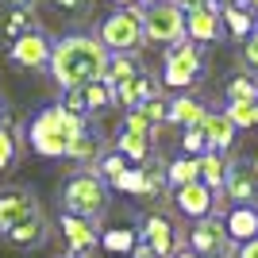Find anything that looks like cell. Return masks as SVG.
Returning <instances> with one entry per match:
<instances>
[{"label":"cell","mask_w":258,"mask_h":258,"mask_svg":"<svg viewBox=\"0 0 258 258\" xmlns=\"http://www.w3.org/2000/svg\"><path fill=\"white\" fill-rule=\"evenodd\" d=\"M173 258H201V254H193V250L185 247V250H177V254H173Z\"/></svg>","instance_id":"f6af8a7d"},{"label":"cell","mask_w":258,"mask_h":258,"mask_svg":"<svg viewBox=\"0 0 258 258\" xmlns=\"http://www.w3.org/2000/svg\"><path fill=\"white\" fill-rule=\"evenodd\" d=\"M139 74H147L139 54H108V66H104V85L108 89L123 85V81H131V77H139Z\"/></svg>","instance_id":"603a6c76"},{"label":"cell","mask_w":258,"mask_h":258,"mask_svg":"<svg viewBox=\"0 0 258 258\" xmlns=\"http://www.w3.org/2000/svg\"><path fill=\"white\" fill-rule=\"evenodd\" d=\"M50 50H54V39L43 31V27L23 31L20 39L8 43V58L20 66V70H43V66L50 62Z\"/></svg>","instance_id":"8fae6325"},{"label":"cell","mask_w":258,"mask_h":258,"mask_svg":"<svg viewBox=\"0 0 258 258\" xmlns=\"http://www.w3.org/2000/svg\"><path fill=\"white\" fill-rule=\"evenodd\" d=\"M112 104V89L104 85V81H89V85L74 89V93H66V104L70 112H77V116H93V112H104V108Z\"/></svg>","instance_id":"2e32d148"},{"label":"cell","mask_w":258,"mask_h":258,"mask_svg":"<svg viewBox=\"0 0 258 258\" xmlns=\"http://www.w3.org/2000/svg\"><path fill=\"white\" fill-rule=\"evenodd\" d=\"M224 97H227V100H243V104H258V77H250V74H235L231 81H227Z\"/></svg>","instance_id":"f1b7e54d"},{"label":"cell","mask_w":258,"mask_h":258,"mask_svg":"<svg viewBox=\"0 0 258 258\" xmlns=\"http://www.w3.org/2000/svg\"><path fill=\"white\" fill-rule=\"evenodd\" d=\"M254 27H258V16H254Z\"/></svg>","instance_id":"681fc988"},{"label":"cell","mask_w":258,"mask_h":258,"mask_svg":"<svg viewBox=\"0 0 258 258\" xmlns=\"http://www.w3.org/2000/svg\"><path fill=\"white\" fill-rule=\"evenodd\" d=\"M143 170V197H158L166 189V162H147Z\"/></svg>","instance_id":"1f68e13d"},{"label":"cell","mask_w":258,"mask_h":258,"mask_svg":"<svg viewBox=\"0 0 258 258\" xmlns=\"http://www.w3.org/2000/svg\"><path fill=\"white\" fill-rule=\"evenodd\" d=\"M108 189H119V193H127V197H143V170L139 166H127Z\"/></svg>","instance_id":"d6a6232c"},{"label":"cell","mask_w":258,"mask_h":258,"mask_svg":"<svg viewBox=\"0 0 258 258\" xmlns=\"http://www.w3.org/2000/svg\"><path fill=\"white\" fill-rule=\"evenodd\" d=\"M143 108V116L151 119L154 127H158V123H166V100L162 97H154V100H147V104H139Z\"/></svg>","instance_id":"8d00e7d4"},{"label":"cell","mask_w":258,"mask_h":258,"mask_svg":"<svg viewBox=\"0 0 258 258\" xmlns=\"http://www.w3.org/2000/svg\"><path fill=\"white\" fill-rule=\"evenodd\" d=\"M158 77L154 74H139V77H131V81H123V85L112 89V104H123V112H131V108H139L147 104V100L158 97Z\"/></svg>","instance_id":"e0dca14e"},{"label":"cell","mask_w":258,"mask_h":258,"mask_svg":"<svg viewBox=\"0 0 258 258\" xmlns=\"http://www.w3.org/2000/svg\"><path fill=\"white\" fill-rule=\"evenodd\" d=\"M185 39V12L173 0H158V4H143V43H162L173 46Z\"/></svg>","instance_id":"8992f818"},{"label":"cell","mask_w":258,"mask_h":258,"mask_svg":"<svg viewBox=\"0 0 258 258\" xmlns=\"http://www.w3.org/2000/svg\"><path fill=\"white\" fill-rule=\"evenodd\" d=\"M100 154H104V139H100V131H93V127H85L74 143H70V147H66V158H70V162H81L77 170H89Z\"/></svg>","instance_id":"7402d4cb"},{"label":"cell","mask_w":258,"mask_h":258,"mask_svg":"<svg viewBox=\"0 0 258 258\" xmlns=\"http://www.w3.org/2000/svg\"><path fill=\"white\" fill-rule=\"evenodd\" d=\"M147 4H158V0H147Z\"/></svg>","instance_id":"7dc6e473"},{"label":"cell","mask_w":258,"mask_h":258,"mask_svg":"<svg viewBox=\"0 0 258 258\" xmlns=\"http://www.w3.org/2000/svg\"><path fill=\"white\" fill-rule=\"evenodd\" d=\"M205 100L193 97V93H177V97L166 100V123H173V127H197L201 119H205Z\"/></svg>","instance_id":"d6986e66"},{"label":"cell","mask_w":258,"mask_h":258,"mask_svg":"<svg viewBox=\"0 0 258 258\" xmlns=\"http://www.w3.org/2000/svg\"><path fill=\"white\" fill-rule=\"evenodd\" d=\"M0 4H8V8H27V12H31L39 0H0Z\"/></svg>","instance_id":"ab89813d"},{"label":"cell","mask_w":258,"mask_h":258,"mask_svg":"<svg viewBox=\"0 0 258 258\" xmlns=\"http://www.w3.org/2000/svg\"><path fill=\"white\" fill-rule=\"evenodd\" d=\"M97 39L108 54H139V46H143V4L139 8L108 12L104 20H100Z\"/></svg>","instance_id":"5b68a950"},{"label":"cell","mask_w":258,"mask_h":258,"mask_svg":"<svg viewBox=\"0 0 258 258\" xmlns=\"http://www.w3.org/2000/svg\"><path fill=\"white\" fill-rule=\"evenodd\" d=\"M108 205H112V197H108V185L97 177V170H74L62 181V212L100 224Z\"/></svg>","instance_id":"3957f363"},{"label":"cell","mask_w":258,"mask_h":258,"mask_svg":"<svg viewBox=\"0 0 258 258\" xmlns=\"http://www.w3.org/2000/svg\"><path fill=\"white\" fill-rule=\"evenodd\" d=\"M135 243H139V231L135 227H104L100 231V250H108V254H116V258H131V250H135Z\"/></svg>","instance_id":"cb8c5ba5"},{"label":"cell","mask_w":258,"mask_h":258,"mask_svg":"<svg viewBox=\"0 0 258 258\" xmlns=\"http://www.w3.org/2000/svg\"><path fill=\"white\" fill-rule=\"evenodd\" d=\"M46 235H50V227H46L43 216H35V220H27V224L12 227V231H4V243L16 250H39L46 243Z\"/></svg>","instance_id":"44dd1931"},{"label":"cell","mask_w":258,"mask_h":258,"mask_svg":"<svg viewBox=\"0 0 258 258\" xmlns=\"http://www.w3.org/2000/svg\"><path fill=\"white\" fill-rule=\"evenodd\" d=\"M0 112H4V100H0Z\"/></svg>","instance_id":"c3c4849f"},{"label":"cell","mask_w":258,"mask_h":258,"mask_svg":"<svg viewBox=\"0 0 258 258\" xmlns=\"http://www.w3.org/2000/svg\"><path fill=\"white\" fill-rule=\"evenodd\" d=\"M197 127H201V135H205V143H208L212 154H227L231 147H235L239 131L231 127V119H227L224 112H205V119H201Z\"/></svg>","instance_id":"ac0fdd59"},{"label":"cell","mask_w":258,"mask_h":258,"mask_svg":"<svg viewBox=\"0 0 258 258\" xmlns=\"http://www.w3.org/2000/svg\"><path fill=\"white\" fill-rule=\"evenodd\" d=\"M220 197H224V205H258V158L250 154L227 158Z\"/></svg>","instance_id":"ba28073f"},{"label":"cell","mask_w":258,"mask_h":258,"mask_svg":"<svg viewBox=\"0 0 258 258\" xmlns=\"http://www.w3.org/2000/svg\"><path fill=\"white\" fill-rule=\"evenodd\" d=\"M35 216H43L39 201H35L31 189H23V185H8V189H0V235L12 231V227L27 224Z\"/></svg>","instance_id":"30bf717a"},{"label":"cell","mask_w":258,"mask_h":258,"mask_svg":"<svg viewBox=\"0 0 258 258\" xmlns=\"http://www.w3.org/2000/svg\"><path fill=\"white\" fill-rule=\"evenodd\" d=\"M243 8H247V12H258V0H243Z\"/></svg>","instance_id":"bcb514c9"},{"label":"cell","mask_w":258,"mask_h":258,"mask_svg":"<svg viewBox=\"0 0 258 258\" xmlns=\"http://www.w3.org/2000/svg\"><path fill=\"white\" fill-rule=\"evenodd\" d=\"M85 127H89L85 116H77V112H70V108H62V104H50L31 119L27 139H31L35 154H43V158H66V147Z\"/></svg>","instance_id":"7a4b0ae2"},{"label":"cell","mask_w":258,"mask_h":258,"mask_svg":"<svg viewBox=\"0 0 258 258\" xmlns=\"http://www.w3.org/2000/svg\"><path fill=\"white\" fill-rule=\"evenodd\" d=\"M119 127H123V131H135V135H151V139H154V131H158L151 119L143 116V108H131V112H123Z\"/></svg>","instance_id":"836d02e7"},{"label":"cell","mask_w":258,"mask_h":258,"mask_svg":"<svg viewBox=\"0 0 258 258\" xmlns=\"http://www.w3.org/2000/svg\"><path fill=\"white\" fill-rule=\"evenodd\" d=\"M173 208H177V216H185V220H208V216H220L224 212V197L208 193L201 181H189L181 185V189H173Z\"/></svg>","instance_id":"9c48e42d"},{"label":"cell","mask_w":258,"mask_h":258,"mask_svg":"<svg viewBox=\"0 0 258 258\" xmlns=\"http://www.w3.org/2000/svg\"><path fill=\"white\" fill-rule=\"evenodd\" d=\"M205 74H208L205 46L181 39V43L166 46V62H162V81H158V85L173 89V93H189L197 81H205Z\"/></svg>","instance_id":"277c9868"},{"label":"cell","mask_w":258,"mask_h":258,"mask_svg":"<svg viewBox=\"0 0 258 258\" xmlns=\"http://www.w3.org/2000/svg\"><path fill=\"white\" fill-rule=\"evenodd\" d=\"M224 170H227V158L224 154H201V158H197V181L205 185L208 193H216L220 197V189H224Z\"/></svg>","instance_id":"d4e9b609"},{"label":"cell","mask_w":258,"mask_h":258,"mask_svg":"<svg viewBox=\"0 0 258 258\" xmlns=\"http://www.w3.org/2000/svg\"><path fill=\"white\" fill-rule=\"evenodd\" d=\"M216 220H220L231 247H243V243L258 239V205H227Z\"/></svg>","instance_id":"5bb4252c"},{"label":"cell","mask_w":258,"mask_h":258,"mask_svg":"<svg viewBox=\"0 0 258 258\" xmlns=\"http://www.w3.org/2000/svg\"><path fill=\"white\" fill-rule=\"evenodd\" d=\"M23 154V131L20 127H8V123H0V173L12 170Z\"/></svg>","instance_id":"4316f807"},{"label":"cell","mask_w":258,"mask_h":258,"mask_svg":"<svg viewBox=\"0 0 258 258\" xmlns=\"http://www.w3.org/2000/svg\"><path fill=\"white\" fill-rule=\"evenodd\" d=\"M112 4H116V8H139L143 0H112Z\"/></svg>","instance_id":"7bdbcfd3"},{"label":"cell","mask_w":258,"mask_h":258,"mask_svg":"<svg viewBox=\"0 0 258 258\" xmlns=\"http://www.w3.org/2000/svg\"><path fill=\"white\" fill-rule=\"evenodd\" d=\"M131 258H154V254H151V247H147V243H135V250H131Z\"/></svg>","instance_id":"b9f144b4"},{"label":"cell","mask_w":258,"mask_h":258,"mask_svg":"<svg viewBox=\"0 0 258 258\" xmlns=\"http://www.w3.org/2000/svg\"><path fill=\"white\" fill-rule=\"evenodd\" d=\"M58 12H66V16H85L89 8H93V0H50Z\"/></svg>","instance_id":"74e56055"},{"label":"cell","mask_w":258,"mask_h":258,"mask_svg":"<svg viewBox=\"0 0 258 258\" xmlns=\"http://www.w3.org/2000/svg\"><path fill=\"white\" fill-rule=\"evenodd\" d=\"M220 23H224V31L235 39V43H243L250 31H254V12H247L243 4H231V8H220Z\"/></svg>","instance_id":"484cf974"},{"label":"cell","mask_w":258,"mask_h":258,"mask_svg":"<svg viewBox=\"0 0 258 258\" xmlns=\"http://www.w3.org/2000/svg\"><path fill=\"white\" fill-rule=\"evenodd\" d=\"M185 247L193 250V254H201V258H224L227 250H231V243H227L220 220H216V216H208V220H197V224L189 227Z\"/></svg>","instance_id":"4fadbf2b"},{"label":"cell","mask_w":258,"mask_h":258,"mask_svg":"<svg viewBox=\"0 0 258 258\" xmlns=\"http://www.w3.org/2000/svg\"><path fill=\"white\" fill-rule=\"evenodd\" d=\"M239 62L250 70V77H258V27L243 39V46H239Z\"/></svg>","instance_id":"d590c367"},{"label":"cell","mask_w":258,"mask_h":258,"mask_svg":"<svg viewBox=\"0 0 258 258\" xmlns=\"http://www.w3.org/2000/svg\"><path fill=\"white\" fill-rule=\"evenodd\" d=\"M224 116L231 119V127H235V131L258 127V104H243V100H227Z\"/></svg>","instance_id":"4dcf8cb0"},{"label":"cell","mask_w":258,"mask_h":258,"mask_svg":"<svg viewBox=\"0 0 258 258\" xmlns=\"http://www.w3.org/2000/svg\"><path fill=\"white\" fill-rule=\"evenodd\" d=\"M185 39L197 46H212L224 39V23H220V8H216L212 0L201 4V8L185 12Z\"/></svg>","instance_id":"9a60e30c"},{"label":"cell","mask_w":258,"mask_h":258,"mask_svg":"<svg viewBox=\"0 0 258 258\" xmlns=\"http://www.w3.org/2000/svg\"><path fill=\"white\" fill-rule=\"evenodd\" d=\"M104 66H108V50L100 46L97 35L74 31L54 43L46 70H50V81L62 93H74L89 81H104Z\"/></svg>","instance_id":"6da1fadb"},{"label":"cell","mask_w":258,"mask_h":258,"mask_svg":"<svg viewBox=\"0 0 258 258\" xmlns=\"http://www.w3.org/2000/svg\"><path fill=\"white\" fill-rule=\"evenodd\" d=\"M135 231H139V243L151 247L154 258H173L177 250H185V231L170 212H147Z\"/></svg>","instance_id":"52a82bcc"},{"label":"cell","mask_w":258,"mask_h":258,"mask_svg":"<svg viewBox=\"0 0 258 258\" xmlns=\"http://www.w3.org/2000/svg\"><path fill=\"white\" fill-rule=\"evenodd\" d=\"M216 8H231V4H243V0H212Z\"/></svg>","instance_id":"ee69618b"},{"label":"cell","mask_w":258,"mask_h":258,"mask_svg":"<svg viewBox=\"0 0 258 258\" xmlns=\"http://www.w3.org/2000/svg\"><path fill=\"white\" fill-rule=\"evenodd\" d=\"M39 23H35V12H27V8H8L4 16H0V35L4 39H20L23 31H35Z\"/></svg>","instance_id":"83f0119b"},{"label":"cell","mask_w":258,"mask_h":258,"mask_svg":"<svg viewBox=\"0 0 258 258\" xmlns=\"http://www.w3.org/2000/svg\"><path fill=\"white\" fill-rule=\"evenodd\" d=\"M235 258H258V239H250V243L235 247Z\"/></svg>","instance_id":"f35d334b"},{"label":"cell","mask_w":258,"mask_h":258,"mask_svg":"<svg viewBox=\"0 0 258 258\" xmlns=\"http://www.w3.org/2000/svg\"><path fill=\"white\" fill-rule=\"evenodd\" d=\"M181 12H193V8H201V4H208V0H173Z\"/></svg>","instance_id":"60d3db41"},{"label":"cell","mask_w":258,"mask_h":258,"mask_svg":"<svg viewBox=\"0 0 258 258\" xmlns=\"http://www.w3.org/2000/svg\"><path fill=\"white\" fill-rule=\"evenodd\" d=\"M116 154L127 162V166H147L151 154H154V139L151 135H135V131L116 127Z\"/></svg>","instance_id":"ffe728a7"},{"label":"cell","mask_w":258,"mask_h":258,"mask_svg":"<svg viewBox=\"0 0 258 258\" xmlns=\"http://www.w3.org/2000/svg\"><path fill=\"white\" fill-rule=\"evenodd\" d=\"M181 154H185V158H201V154H208V143H205V135H201V127H185Z\"/></svg>","instance_id":"e575fe53"},{"label":"cell","mask_w":258,"mask_h":258,"mask_svg":"<svg viewBox=\"0 0 258 258\" xmlns=\"http://www.w3.org/2000/svg\"><path fill=\"white\" fill-rule=\"evenodd\" d=\"M189 181H197V158L177 154L173 162H166V185L181 189V185H189Z\"/></svg>","instance_id":"f546056e"},{"label":"cell","mask_w":258,"mask_h":258,"mask_svg":"<svg viewBox=\"0 0 258 258\" xmlns=\"http://www.w3.org/2000/svg\"><path fill=\"white\" fill-rule=\"evenodd\" d=\"M58 227H62V239H66V258H85V254H93V250H97V243H100V224L62 212Z\"/></svg>","instance_id":"7c38bea8"}]
</instances>
